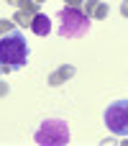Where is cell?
I'll return each instance as SVG.
<instances>
[{"mask_svg": "<svg viewBox=\"0 0 128 146\" xmlns=\"http://www.w3.org/2000/svg\"><path fill=\"white\" fill-rule=\"evenodd\" d=\"M28 54H31V49L21 31H10V33L0 36V64L5 72L23 67L28 62Z\"/></svg>", "mask_w": 128, "mask_h": 146, "instance_id": "1", "label": "cell"}, {"mask_svg": "<svg viewBox=\"0 0 128 146\" xmlns=\"http://www.w3.org/2000/svg\"><path fill=\"white\" fill-rule=\"evenodd\" d=\"M90 31V15L82 8H62L59 10V36L64 38H80Z\"/></svg>", "mask_w": 128, "mask_h": 146, "instance_id": "2", "label": "cell"}, {"mask_svg": "<svg viewBox=\"0 0 128 146\" xmlns=\"http://www.w3.org/2000/svg\"><path fill=\"white\" fill-rule=\"evenodd\" d=\"M69 139H72L69 123L62 121V118H46V121H41V126L33 133V141L38 146H62V144H67Z\"/></svg>", "mask_w": 128, "mask_h": 146, "instance_id": "3", "label": "cell"}, {"mask_svg": "<svg viewBox=\"0 0 128 146\" xmlns=\"http://www.w3.org/2000/svg\"><path fill=\"white\" fill-rule=\"evenodd\" d=\"M105 126L115 136H128V100H115L105 110Z\"/></svg>", "mask_w": 128, "mask_h": 146, "instance_id": "4", "label": "cell"}, {"mask_svg": "<svg viewBox=\"0 0 128 146\" xmlns=\"http://www.w3.org/2000/svg\"><path fill=\"white\" fill-rule=\"evenodd\" d=\"M74 72H77V69H74L72 64H59V67L49 74V80H46V82H49L51 87H59V85H64L67 80H72V77H74Z\"/></svg>", "mask_w": 128, "mask_h": 146, "instance_id": "5", "label": "cell"}, {"mask_svg": "<svg viewBox=\"0 0 128 146\" xmlns=\"http://www.w3.org/2000/svg\"><path fill=\"white\" fill-rule=\"evenodd\" d=\"M82 10H85L90 18H95V21H103V18H108V13H110L108 3H103V0H85V3H82Z\"/></svg>", "mask_w": 128, "mask_h": 146, "instance_id": "6", "label": "cell"}, {"mask_svg": "<svg viewBox=\"0 0 128 146\" xmlns=\"http://www.w3.org/2000/svg\"><path fill=\"white\" fill-rule=\"evenodd\" d=\"M31 31H33L36 36H49V33H51V18H49L46 13H36L33 21H31Z\"/></svg>", "mask_w": 128, "mask_h": 146, "instance_id": "7", "label": "cell"}, {"mask_svg": "<svg viewBox=\"0 0 128 146\" xmlns=\"http://www.w3.org/2000/svg\"><path fill=\"white\" fill-rule=\"evenodd\" d=\"M5 3H10V5H15L18 10H28V13H41V10H38L41 5H38L36 0H5Z\"/></svg>", "mask_w": 128, "mask_h": 146, "instance_id": "8", "label": "cell"}, {"mask_svg": "<svg viewBox=\"0 0 128 146\" xmlns=\"http://www.w3.org/2000/svg\"><path fill=\"white\" fill-rule=\"evenodd\" d=\"M33 15H36V13H28V10H15V13H13V21H15V26H26V28H31Z\"/></svg>", "mask_w": 128, "mask_h": 146, "instance_id": "9", "label": "cell"}, {"mask_svg": "<svg viewBox=\"0 0 128 146\" xmlns=\"http://www.w3.org/2000/svg\"><path fill=\"white\" fill-rule=\"evenodd\" d=\"M10 31H15V21L13 18H0V36H5Z\"/></svg>", "mask_w": 128, "mask_h": 146, "instance_id": "10", "label": "cell"}, {"mask_svg": "<svg viewBox=\"0 0 128 146\" xmlns=\"http://www.w3.org/2000/svg\"><path fill=\"white\" fill-rule=\"evenodd\" d=\"M64 3H67V5H72V8H82V3H85V0H64Z\"/></svg>", "mask_w": 128, "mask_h": 146, "instance_id": "11", "label": "cell"}, {"mask_svg": "<svg viewBox=\"0 0 128 146\" xmlns=\"http://www.w3.org/2000/svg\"><path fill=\"white\" fill-rule=\"evenodd\" d=\"M8 92H10V87H8L5 82H0V98H3V95H8Z\"/></svg>", "mask_w": 128, "mask_h": 146, "instance_id": "12", "label": "cell"}, {"mask_svg": "<svg viewBox=\"0 0 128 146\" xmlns=\"http://www.w3.org/2000/svg\"><path fill=\"white\" fill-rule=\"evenodd\" d=\"M121 13L128 18V0H123V3H121Z\"/></svg>", "mask_w": 128, "mask_h": 146, "instance_id": "13", "label": "cell"}, {"mask_svg": "<svg viewBox=\"0 0 128 146\" xmlns=\"http://www.w3.org/2000/svg\"><path fill=\"white\" fill-rule=\"evenodd\" d=\"M36 3H38V5H41V3H46V0H36Z\"/></svg>", "mask_w": 128, "mask_h": 146, "instance_id": "14", "label": "cell"}, {"mask_svg": "<svg viewBox=\"0 0 128 146\" xmlns=\"http://www.w3.org/2000/svg\"><path fill=\"white\" fill-rule=\"evenodd\" d=\"M0 72H3V64H0Z\"/></svg>", "mask_w": 128, "mask_h": 146, "instance_id": "15", "label": "cell"}]
</instances>
